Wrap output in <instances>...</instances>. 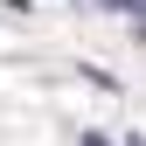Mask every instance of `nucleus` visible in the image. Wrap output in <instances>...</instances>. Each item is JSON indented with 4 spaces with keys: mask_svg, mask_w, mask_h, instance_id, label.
I'll use <instances>...</instances> for the list:
<instances>
[{
    "mask_svg": "<svg viewBox=\"0 0 146 146\" xmlns=\"http://www.w3.org/2000/svg\"><path fill=\"white\" fill-rule=\"evenodd\" d=\"M104 14H139V0H98Z\"/></svg>",
    "mask_w": 146,
    "mask_h": 146,
    "instance_id": "1",
    "label": "nucleus"
},
{
    "mask_svg": "<svg viewBox=\"0 0 146 146\" xmlns=\"http://www.w3.org/2000/svg\"><path fill=\"white\" fill-rule=\"evenodd\" d=\"M84 146H111V139H104V132H84Z\"/></svg>",
    "mask_w": 146,
    "mask_h": 146,
    "instance_id": "2",
    "label": "nucleus"
}]
</instances>
